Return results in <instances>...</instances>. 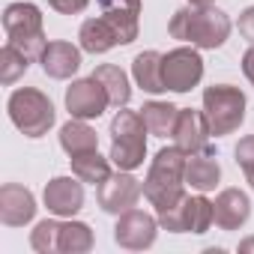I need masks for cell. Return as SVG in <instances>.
Masks as SVG:
<instances>
[{
	"instance_id": "cell-9",
	"label": "cell",
	"mask_w": 254,
	"mask_h": 254,
	"mask_svg": "<svg viewBox=\"0 0 254 254\" xmlns=\"http://www.w3.org/2000/svg\"><path fill=\"white\" fill-rule=\"evenodd\" d=\"M141 191H144V186L132 177V171H117V174H111V177L96 189V200H99V206H102L105 212L123 215V212L135 209Z\"/></svg>"
},
{
	"instance_id": "cell-19",
	"label": "cell",
	"mask_w": 254,
	"mask_h": 254,
	"mask_svg": "<svg viewBox=\"0 0 254 254\" xmlns=\"http://www.w3.org/2000/svg\"><path fill=\"white\" fill-rule=\"evenodd\" d=\"M132 75H135V84L153 96L165 93V81H162V54L159 51H141L135 60H132Z\"/></svg>"
},
{
	"instance_id": "cell-11",
	"label": "cell",
	"mask_w": 254,
	"mask_h": 254,
	"mask_svg": "<svg viewBox=\"0 0 254 254\" xmlns=\"http://www.w3.org/2000/svg\"><path fill=\"white\" fill-rule=\"evenodd\" d=\"M108 105H111V99L93 75L81 78V81H72V87L66 90V108L78 120H96V117L105 114Z\"/></svg>"
},
{
	"instance_id": "cell-26",
	"label": "cell",
	"mask_w": 254,
	"mask_h": 254,
	"mask_svg": "<svg viewBox=\"0 0 254 254\" xmlns=\"http://www.w3.org/2000/svg\"><path fill=\"white\" fill-rule=\"evenodd\" d=\"M93 248V230L84 221H66L60 227V251L66 254H84Z\"/></svg>"
},
{
	"instance_id": "cell-2",
	"label": "cell",
	"mask_w": 254,
	"mask_h": 254,
	"mask_svg": "<svg viewBox=\"0 0 254 254\" xmlns=\"http://www.w3.org/2000/svg\"><path fill=\"white\" fill-rule=\"evenodd\" d=\"M230 18L215 9V6H183L174 12L171 24H168V33L174 39H183V42H191L194 48H221L230 36Z\"/></svg>"
},
{
	"instance_id": "cell-24",
	"label": "cell",
	"mask_w": 254,
	"mask_h": 254,
	"mask_svg": "<svg viewBox=\"0 0 254 254\" xmlns=\"http://www.w3.org/2000/svg\"><path fill=\"white\" fill-rule=\"evenodd\" d=\"M111 159L99 156V150H90V153H78L72 156V174L81 180V183H93V186H102L108 177H111Z\"/></svg>"
},
{
	"instance_id": "cell-29",
	"label": "cell",
	"mask_w": 254,
	"mask_h": 254,
	"mask_svg": "<svg viewBox=\"0 0 254 254\" xmlns=\"http://www.w3.org/2000/svg\"><path fill=\"white\" fill-rule=\"evenodd\" d=\"M48 6L60 15H78L90 6V0H48Z\"/></svg>"
},
{
	"instance_id": "cell-28",
	"label": "cell",
	"mask_w": 254,
	"mask_h": 254,
	"mask_svg": "<svg viewBox=\"0 0 254 254\" xmlns=\"http://www.w3.org/2000/svg\"><path fill=\"white\" fill-rule=\"evenodd\" d=\"M233 156H236V165L245 171V180H248V186L254 189V135L242 138V141L236 144Z\"/></svg>"
},
{
	"instance_id": "cell-4",
	"label": "cell",
	"mask_w": 254,
	"mask_h": 254,
	"mask_svg": "<svg viewBox=\"0 0 254 254\" xmlns=\"http://www.w3.org/2000/svg\"><path fill=\"white\" fill-rule=\"evenodd\" d=\"M6 108H9V120L24 138H42L54 126V105L36 87H18L9 96Z\"/></svg>"
},
{
	"instance_id": "cell-14",
	"label": "cell",
	"mask_w": 254,
	"mask_h": 254,
	"mask_svg": "<svg viewBox=\"0 0 254 254\" xmlns=\"http://www.w3.org/2000/svg\"><path fill=\"white\" fill-rule=\"evenodd\" d=\"M33 215H36V200L30 189L18 183H6L0 189V221L6 227H24L33 221Z\"/></svg>"
},
{
	"instance_id": "cell-13",
	"label": "cell",
	"mask_w": 254,
	"mask_h": 254,
	"mask_svg": "<svg viewBox=\"0 0 254 254\" xmlns=\"http://www.w3.org/2000/svg\"><path fill=\"white\" fill-rule=\"evenodd\" d=\"M42 200H45L51 215L72 218L84 206V186H81L78 177H54V180H48V186L42 191Z\"/></svg>"
},
{
	"instance_id": "cell-1",
	"label": "cell",
	"mask_w": 254,
	"mask_h": 254,
	"mask_svg": "<svg viewBox=\"0 0 254 254\" xmlns=\"http://www.w3.org/2000/svg\"><path fill=\"white\" fill-rule=\"evenodd\" d=\"M186 153L180 147H165L156 153L150 174L144 180V197L156 206V215L174 209L186 197Z\"/></svg>"
},
{
	"instance_id": "cell-22",
	"label": "cell",
	"mask_w": 254,
	"mask_h": 254,
	"mask_svg": "<svg viewBox=\"0 0 254 254\" xmlns=\"http://www.w3.org/2000/svg\"><path fill=\"white\" fill-rule=\"evenodd\" d=\"M60 147H63L69 156L90 153V150H99V135L87 126V120L72 117V120L63 126V129H60Z\"/></svg>"
},
{
	"instance_id": "cell-6",
	"label": "cell",
	"mask_w": 254,
	"mask_h": 254,
	"mask_svg": "<svg viewBox=\"0 0 254 254\" xmlns=\"http://www.w3.org/2000/svg\"><path fill=\"white\" fill-rule=\"evenodd\" d=\"M3 30L12 45H18L30 60H39L45 51V30H42V12L33 3H9L3 9Z\"/></svg>"
},
{
	"instance_id": "cell-8",
	"label": "cell",
	"mask_w": 254,
	"mask_h": 254,
	"mask_svg": "<svg viewBox=\"0 0 254 254\" xmlns=\"http://www.w3.org/2000/svg\"><path fill=\"white\" fill-rule=\"evenodd\" d=\"M215 221V212H212V200H206L200 191L194 197H183L180 206L168 209L159 215V224L171 233H206L209 224Z\"/></svg>"
},
{
	"instance_id": "cell-21",
	"label": "cell",
	"mask_w": 254,
	"mask_h": 254,
	"mask_svg": "<svg viewBox=\"0 0 254 254\" xmlns=\"http://www.w3.org/2000/svg\"><path fill=\"white\" fill-rule=\"evenodd\" d=\"M93 78L105 87L111 105H117V108H126V105H129V99H132V84H129V78H126V72H123L120 66L102 63V66H96Z\"/></svg>"
},
{
	"instance_id": "cell-17",
	"label": "cell",
	"mask_w": 254,
	"mask_h": 254,
	"mask_svg": "<svg viewBox=\"0 0 254 254\" xmlns=\"http://www.w3.org/2000/svg\"><path fill=\"white\" fill-rule=\"evenodd\" d=\"M212 212H215V224L221 230H236L248 221L251 215V203H248V194L239 191V189H224L218 191V197L212 200Z\"/></svg>"
},
{
	"instance_id": "cell-27",
	"label": "cell",
	"mask_w": 254,
	"mask_h": 254,
	"mask_svg": "<svg viewBox=\"0 0 254 254\" xmlns=\"http://www.w3.org/2000/svg\"><path fill=\"white\" fill-rule=\"evenodd\" d=\"M60 221H51V218H45V221H39L36 227H33V233H30V245H33V251H39V254H54V251H60Z\"/></svg>"
},
{
	"instance_id": "cell-32",
	"label": "cell",
	"mask_w": 254,
	"mask_h": 254,
	"mask_svg": "<svg viewBox=\"0 0 254 254\" xmlns=\"http://www.w3.org/2000/svg\"><path fill=\"white\" fill-rule=\"evenodd\" d=\"M245 251H254V236H248V239L239 242V254H245Z\"/></svg>"
},
{
	"instance_id": "cell-3",
	"label": "cell",
	"mask_w": 254,
	"mask_h": 254,
	"mask_svg": "<svg viewBox=\"0 0 254 254\" xmlns=\"http://www.w3.org/2000/svg\"><path fill=\"white\" fill-rule=\"evenodd\" d=\"M147 126L144 117L129 111V108H120L117 117L111 120V162L117 165V171H135L144 165L147 156Z\"/></svg>"
},
{
	"instance_id": "cell-16",
	"label": "cell",
	"mask_w": 254,
	"mask_h": 254,
	"mask_svg": "<svg viewBox=\"0 0 254 254\" xmlns=\"http://www.w3.org/2000/svg\"><path fill=\"white\" fill-rule=\"evenodd\" d=\"M81 51H84V48H75L72 42H63V39L48 42L45 51H42V57H39L42 72H45L48 78H54V81L72 78V75L81 69Z\"/></svg>"
},
{
	"instance_id": "cell-23",
	"label": "cell",
	"mask_w": 254,
	"mask_h": 254,
	"mask_svg": "<svg viewBox=\"0 0 254 254\" xmlns=\"http://www.w3.org/2000/svg\"><path fill=\"white\" fill-rule=\"evenodd\" d=\"M141 117H144V126H147L150 135L168 138V135H174L180 108H174L171 102H147V105L141 108Z\"/></svg>"
},
{
	"instance_id": "cell-25",
	"label": "cell",
	"mask_w": 254,
	"mask_h": 254,
	"mask_svg": "<svg viewBox=\"0 0 254 254\" xmlns=\"http://www.w3.org/2000/svg\"><path fill=\"white\" fill-rule=\"evenodd\" d=\"M30 57L18 48V45H12V42H6L3 48H0V81H3L6 87H12L18 78H24V72L30 69Z\"/></svg>"
},
{
	"instance_id": "cell-12",
	"label": "cell",
	"mask_w": 254,
	"mask_h": 254,
	"mask_svg": "<svg viewBox=\"0 0 254 254\" xmlns=\"http://www.w3.org/2000/svg\"><path fill=\"white\" fill-rule=\"evenodd\" d=\"M209 135L212 132H209V123H206L203 111L180 108V117H177V126H174V141L186 156L209 153Z\"/></svg>"
},
{
	"instance_id": "cell-5",
	"label": "cell",
	"mask_w": 254,
	"mask_h": 254,
	"mask_svg": "<svg viewBox=\"0 0 254 254\" xmlns=\"http://www.w3.org/2000/svg\"><path fill=\"white\" fill-rule=\"evenodd\" d=\"M203 117L209 123V132L224 138L236 132L245 120V93L230 84H212L203 90Z\"/></svg>"
},
{
	"instance_id": "cell-20",
	"label": "cell",
	"mask_w": 254,
	"mask_h": 254,
	"mask_svg": "<svg viewBox=\"0 0 254 254\" xmlns=\"http://www.w3.org/2000/svg\"><path fill=\"white\" fill-rule=\"evenodd\" d=\"M78 39H81V48H84L87 54H105V51H111L114 45H120L117 30H114L105 18H87V21L81 24Z\"/></svg>"
},
{
	"instance_id": "cell-18",
	"label": "cell",
	"mask_w": 254,
	"mask_h": 254,
	"mask_svg": "<svg viewBox=\"0 0 254 254\" xmlns=\"http://www.w3.org/2000/svg\"><path fill=\"white\" fill-rule=\"evenodd\" d=\"M218 180H221V168L209 153H194L186 159V186H191L194 191L206 194L218 186Z\"/></svg>"
},
{
	"instance_id": "cell-7",
	"label": "cell",
	"mask_w": 254,
	"mask_h": 254,
	"mask_svg": "<svg viewBox=\"0 0 254 254\" xmlns=\"http://www.w3.org/2000/svg\"><path fill=\"white\" fill-rule=\"evenodd\" d=\"M203 78V57L200 51L191 45H183V48H174L168 54H162V81L168 90L174 93H189L200 84Z\"/></svg>"
},
{
	"instance_id": "cell-30",
	"label": "cell",
	"mask_w": 254,
	"mask_h": 254,
	"mask_svg": "<svg viewBox=\"0 0 254 254\" xmlns=\"http://www.w3.org/2000/svg\"><path fill=\"white\" fill-rule=\"evenodd\" d=\"M239 33L254 45V6H248V9L239 12Z\"/></svg>"
},
{
	"instance_id": "cell-31",
	"label": "cell",
	"mask_w": 254,
	"mask_h": 254,
	"mask_svg": "<svg viewBox=\"0 0 254 254\" xmlns=\"http://www.w3.org/2000/svg\"><path fill=\"white\" fill-rule=\"evenodd\" d=\"M242 72H245V78H248L251 87H254V45L242 54Z\"/></svg>"
},
{
	"instance_id": "cell-15",
	"label": "cell",
	"mask_w": 254,
	"mask_h": 254,
	"mask_svg": "<svg viewBox=\"0 0 254 254\" xmlns=\"http://www.w3.org/2000/svg\"><path fill=\"white\" fill-rule=\"evenodd\" d=\"M102 18L117 30L120 45H129L138 39V15H141V0H99Z\"/></svg>"
},
{
	"instance_id": "cell-10",
	"label": "cell",
	"mask_w": 254,
	"mask_h": 254,
	"mask_svg": "<svg viewBox=\"0 0 254 254\" xmlns=\"http://www.w3.org/2000/svg\"><path fill=\"white\" fill-rule=\"evenodd\" d=\"M156 233H159V218H153L150 212H141V209L123 212L114 224V242L129 251L150 248L156 242Z\"/></svg>"
},
{
	"instance_id": "cell-33",
	"label": "cell",
	"mask_w": 254,
	"mask_h": 254,
	"mask_svg": "<svg viewBox=\"0 0 254 254\" xmlns=\"http://www.w3.org/2000/svg\"><path fill=\"white\" fill-rule=\"evenodd\" d=\"M189 3H191V6H212L215 0H189Z\"/></svg>"
}]
</instances>
